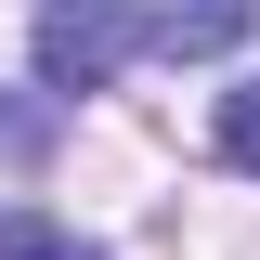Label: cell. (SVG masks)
<instances>
[{"mask_svg":"<svg viewBox=\"0 0 260 260\" xmlns=\"http://www.w3.org/2000/svg\"><path fill=\"white\" fill-rule=\"evenodd\" d=\"M130 52H156V13H130V0H52V13L26 26L39 91H104Z\"/></svg>","mask_w":260,"mask_h":260,"instance_id":"6da1fadb","label":"cell"},{"mask_svg":"<svg viewBox=\"0 0 260 260\" xmlns=\"http://www.w3.org/2000/svg\"><path fill=\"white\" fill-rule=\"evenodd\" d=\"M0 260H104L91 234H65L52 208H0Z\"/></svg>","mask_w":260,"mask_h":260,"instance_id":"7a4b0ae2","label":"cell"},{"mask_svg":"<svg viewBox=\"0 0 260 260\" xmlns=\"http://www.w3.org/2000/svg\"><path fill=\"white\" fill-rule=\"evenodd\" d=\"M221 156L260 182V78H247V91H221Z\"/></svg>","mask_w":260,"mask_h":260,"instance_id":"3957f363","label":"cell"}]
</instances>
